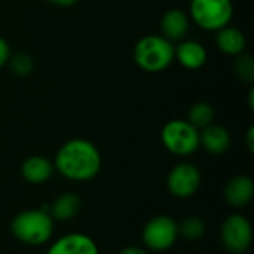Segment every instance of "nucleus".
Returning a JSON list of instances; mask_svg holds the SVG:
<instances>
[{"label":"nucleus","mask_w":254,"mask_h":254,"mask_svg":"<svg viewBox=\"0 0 254 254\" xmlns=\"http://www.w3.org/2000/svg\"><path fill=\"white\" fill-rule=\"evenodd\" d=\"M189 9L195 24L208 31H219L234 18L232 0H190Z\"/></svg>","instance_id":"39448f33"},{"label":"nucleus","mask_w":254,"mask_h":254,"mask_svg":"<svg viewBox=\"0 0 254 254\" xmlns=\"http://www.w3.org/2000/svg\"><path fill=\"white\" fill-rule=\"evenodd\" d=\"M164 147L176 156H189L199 147V131L183 119H173L161 129Z\"/></svg>","instance_id":"20e7f679"},{"label":"nucleus","mask_w":254,"mask_h":254,"mask_svg":"<svg viewBox=\"0 0 254 254\" xmlns=\"http://www.w3.org/2000/svg\"><path fill=\"white\" fill-rule=\"evenodd\" d=\"M179 237V226L173 217L156 216L143 228V243L153 252H164L174 246Z\"/></svg>","instance_id":"0eeeda50"},{"label":"nucleus","mask_w":254,"mask_h":254,"mask_svg":"<svg viewBox=\"0 0 254 254\" xmlns=\"http://www.w3.org/2000/svg\"><path fill=\"white\" fill-rule=\"evenodd\" d=\"M199 146L211 155H223L231 147V134L222 125H208L199 131Z\"/></svg>","instance_id":"ddd939ff"},{"label":"nucleus","mask_w":254,"mask_h":254,"mask_svg":"<svg viewBox=\"0 0 254 254\" xmlns=\"http://www.w3.org/2000/svg\"><path fill=\"white\" fill-rule=\"evenodd\" d=\"M225 249L232 254L246 253L253 241V226L243 214H231L225 219L220 231Z\"/></svg>","instance_id":"423d86ee"},{"label":"nucleus","mask_w":254,"mask_h":254,"mask_svg":"<svg viewBox=\"0 0 254 254\" xmlns=\"http://www.w3.org/2000/svg\"><path fill=\"white\" fill-rule=\"evenodd\" d=\"M82 207V201L76 193L71 192H65L61 193L52 204L49 208V214L54 220L58 222H68L71 219H74Z\"/></svg>","instance_id":"dca6fc26"},{"label":"nucleus","mask_w":254,"mask_h":254,"mask_svg":"<svg viewBox=\"0 0 254 254\" xmlns=\"http://www.w3.org/2000/svg\"><path fill=\"white\" fill-rule=\"evenodd\" d=\"M7 64H9L10 70L13 71V74L21 76V77H25V76L31 74L33 70H34V61L25 52H18V54H13V55L10 54Z\"/></svg>","instance_id":"6ab92c4d"},{"label":"nucleus","mask_w":254,"mask_h":254,"mask_svg":"<svg viewBox=\"0 0 254 254\" xmlns=\"http://www.w3.org/2000/svg\"><path fill=\"white\" fill-rule=\"evenodd\" d=\"M135 64L147 73H161L174 61V45L159 34H147L134 46Z\"/></svg>","instance_id":"7ed1b4c3"},{"label":"nucleus","mask_w":254,"mask_h":254,"mask_svg":"<svg viewBox=\"0 0 254 254\" xmlns=\"http://www.w3.org/2000/svg\"><path fill=\"white\" fill-rule=\"evenodd\" d=\"M179 226V235L185 237L189 241H196L199 240L204 234H205V223L202 219L190 216L186 217Z\"/></svg>","instance_id":"a211bd4d"},{"label":"nucleus","mask_w":254,"mask_h":254,"mask_svg":"<svg viewBox=\"0 0 254 254\" xmlns=\"http://www.w3.org/2000/svg\"><path fill=\"white\" fill-rule=\"evenodd\" d=\"M213 121H214V110H213L211 104H208L205 101H199V103H195L189 109L188 122L190 125H193L198 131L211 125Z\"/></svg>","instance_id":"f3484780"},{"label":"nucleus","mask_w":254,"mask_h":254,"mask_svg":"<svg viewBox=\"0 0 254 254\" xmlns=\"http://www.w3.org/2000/svg\"><path fill=\"white\" fill-rule=\"evenodd\" d=\"M201 186V173L190 162H180L173 167L167 176V189L179 199H188L196 193Z\"/></svg>","instance_id":"6e6552de"},{"label":"nucleus","mask_w":254,"mask_h":254,"mask_svg":"<svg viewBox=\"0 0 254 254\" xmlns=\"http://www.w3.org/2000/svg\"><path fill=\"white\" fill-rule=\"evenodd\" d=\"M246 141H247V147L249 150L253 153L254 152V127H250L249 131H247V137H246Z\"/></svg>","instance_id":"5701e85b"},{"label":"nucleus","mask_w":254,"mask_h":254,"mask_svg":"<svg viewBox=\"0 0 254 254\" xmlns=\"http://www.w3.org/2000/svg\"><path fill=\"white\" fill-rule=\"evenodd\" d=\"M48 3L54 4V6H60V7H70L73 4H76L79 0H46Z\"/></svg>","instance_id":"4be33fe9"},{"label":"nucleus","mask_w":254,"mask_h":254,"mask_svg":"<svg viewBox=\"0 0 254 254\" xmlns=\"http://www.w3.org/2000/svg\"><path fill=\"white\" fill-rule=\"evenodd\" d=\"M9 57H10V48H9V43L0 36V68L4 67L9 61Z\"/></svg>","instance_id":"412c9836"},{"label":"nucleus","mask_w":254,"mask_h":254,"mask_svg":"<svg viewBox=\"0 0 254 254\" xmlns=\"http://www.w3.org/2000/svg\"><path fill=\"white\" fill-rule=\"evenodd\" d=\"M174 60L188 70H199L207 63V51L196 40H183L174 46Z\"/></svg>","instance_id":"9b49d317"},{"label":"nucleus","mask_w":254,"mask_h":254,"mask_svg":"<svg viewBox=\"0 0 254 254\" xmlns=\"http://www.w3.org/2000/svg\"><path fill=\"white\" fill-rule=\"evenodd\" d=\"M119 254H149L146 250L140 247H125Z\"/></svg>","instance_id":"b1692460"},{"label":"nucleus","mask_w":254,"mask_h":254,"mask_svg":"<svg viewBox=\"0 0 254 254\" xmlns=\"http://www.w3.org/2000/svg\"><path fill=\"white\" fill-rule=\"evenodd\" d=\"M54 164L40 155H33L27 158L21 165V176L25 182L31 185H42L51 179L54 174Z\"/></svg>","instance_id":"4468645a"},{"label":"nucleus","mask_w":254,"mask_h":254,"mask_svg":"<svg viewBox=\"0 0 254 254\" xmlns=\"http://www.w3.org/2000/svg\"><path fill=\"white\" fill-rule=\"evenodd\" d=\"M189 18L188 15L179 9V7H171L165 10L161 19V30L162 36L168 39L170 42H180L186 37L189 31Z\"/></svg>","instance_id":"f8f14e48"},{"label":"nucleus","mask_w":254,"mask_h":254,"mask_svg":"<svg viewBox=\"0 0 254 254\" xmlns=\"http://www.w3.org/2000/svg\"><path fill=\"white\" fill-rule=\"evenodd\" d=\"M216 33V45L223 54L237 57L244 52L247 46V39L240 28L226 25Z\"/></svg>","instance_id":"2eb2a0df"},{"label":"nucleus","mask_w":254,"mask_h":254,"mask_svg":"<svg viewBox=\"0 0 254 254\" xmlns=\"http://www.w3.org/2000/svg\"><path fill=\"white\" fill-rule=\"evenodd\" d=\"M12 235L22 244L36 247L46 244L54 232V219L49 210H27L16 214L10 223Z\"/></svg>","instance_id":"f03ea898"},{"label":"nucleus","mask_w":254,"mask_h":254,"mask_svg":"<svg viewBox=\"0 0 254 254\" xmlns=\"http://www.w3.org/2000/svg\"><path fill=\"white\" fill-rule=\"evenodd\" d=\"M46 254H100L92 238L85 234H68L57 240Z\"/></svg>","instance_id":"1a4fd4ad"},{"label":"nucleus","mask_w":254,"mask_h":254,"mask_svg":"<svg viewBox=\"0 0 254 254\" xmlns=\"http://www.w3.org/2000/svg\"><path fill=\"white\" fill-rule=\"evenodd\" d=\"M225 199L235 208L246 207L254 196V183L249 176H235L225 186Z\"/></svg>","instance_id":"9d476101"},{"label":"nucleus","mask_w":254,"mask_h":254,"mask_svg":"<svg viewBox=\"0 0 254 254\" xmlns=\"http://www.w3.org/2000/svg\"><path fill=\"white\" fill-rule=\"evenodd\" d=\"M234 71L238 79L252 83L254 80V60L250 54H240L234 63Z\"/></svg>","instance_id":"aec40b11"},{"label":"nucleus","mask_w":254,"mask_h":254,"mask_svg":"<svg viewBox=\"0 0 254 254\" xmlns=\"http://www.w3.org/2000/svg\"><path fill=\"white\" fill-rule=\"evenodd\" d=\"M54 168L67 180L88 182L101 170V153L86 138H71L57 152Z\"/></svg>","instance_id":"f257e3e1"}]
</instances>
